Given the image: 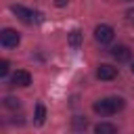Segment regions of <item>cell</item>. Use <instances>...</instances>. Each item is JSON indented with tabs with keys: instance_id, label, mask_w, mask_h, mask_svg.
Instances as JSON below:
<instances>
[{
	"instance_id": "cell-1",
	"label": "cell",
	"mask_w": 134,
	"mask_h": 134,
	"mask_svg": "<svg viewBox=\"0 0 134 134\" xmlns=\"http://www.w3.org/2000/svg\"><path fill=\"white\" fill-rule=\"evenodd\" d=\"M121 107H124V98H119V96H109V98L96 100L92 109H94L96 113H100V115H113V113H117Z\"/></svg>"
},
{
	"instance_id": "cell-15",
	"label": "cell",
	"mask_w": 134,
	"mask_h": 134,
	"mask_svg": "<svg viewBox=\"0 0 134 134\" xmlns=\"http://www.w3.org/2000/svg\"><path fill=\"white\" fill-rule=\"evenodd\" d=\"M67 4V0H57V6H65Z\"/></svg>"
},
{
	"instance_id": "cell-10",
	"label": "cell",
	"mask_w": 134,
	"mask_h": 134,
	"mask_svg": "<svg viewBox=\"0 0 134 134\" xmlns=\"http://www.w3.org/2000/svg\"><path fill=\"white\" fill-rule=\"evenodd\" d=\"M44 119H46V109H44V105H36V124L42 126Z\"/></svg>"
},
{
	"instance_id": "cell-2",
	"label": "cell",
	"mask_w": 134,
	"mask_h": 134,
	"mask_svg": "<svg viewBox=\"0 0 134 134\" xmlns=\"http://www.w3.org/2000/svg\"><path fill=\"white\" fill-rule=\"evenodd\" d=\"M113 27L111 25H96L94 27V40L98 42V44H109L111 40H113Z\"/></svg>"
},
{
	"instance_id": "cell-12",
	"label": "cell",
	"mask_w": 134,
	"mask_h": 134,
	"mask_svg": "<svg viewBox=\"0 0 134 134\" xmlns=\"http://www.w3.org/2000/svg\"><path fill=\"white\" fill-rule=\"evenodd\" d=\"M8 67H10V65H8V61H6V59H2V61H0V75H6V73H8Z\"/></svg>"
},
{
	"instance_id": "cell-4",
	"label": "cell",
	"mask_w": 134,
	"mask_h": 134,
	"mask_svg": "<svg viewBox=\"0 0 134 134\" xmlns=\"http://www.w3.org/2000/svg\"><path fill=\"white\" fill-rule=\"evenodd\" d=\"M115 75H117V67H113V65H109V63H100V65L96 67V77L103 80V82L115 80Z\"/></svg>"
},
{
	"instance_id": "cell-7",
	"label": "cell",
	"mask_w": 134,
	"mask_h": 134,
	"mask_svg": "<svg viewBox=\"0 0 134 134\" xmlns=\"http://www.w3.org/2000/svg\"><path fill=\"white\" fill-rule=\"evenodd\" d=\"M13 13H15L23 23H31V21H34V13H31L29 8L21 6V4H15V6H13Z\"/></svg>"
},
{
	"instance_id": "cell-3",
	"label": "cell",
	"mask_w": 134,
	"mask_h": 134,
	"mask_svg": "<svg viewBox=\"0 0 134 134\" xmlns=\"http://www.w3.org/2000/svg\"><path fill=\"white\" fill-rule=\"evenodd\" d=\"M19 34L15 31V29H10V27H6V29H2L0 31V44L4 46V48H15L17 44H19Z\"/></svg>"
},
{
	"instance_id": "cell-13",
	"label": "cell",
	"mask_w": 134,
	"mask_h": 134,
	"mask_svg": "<svg viewBox=\"0 0 134 134\" xmlns=\"http://www.w3.org/2000/svg\"><path fill=\"white\" fill-rule=\"evenodd\" d=\"M73 124H75V128H86V126H88V121H86V119H75Z\"/></svg>"
},
{
	"instance_id": "cell-6",
	"label": "cell",
	"mask_w": 134,
	"mask_h": 134,
	"mask_svg": "<svg viewBox=\"0 0 134 134\" xmlns=\"http://www.w3.org/2000/svg\"><path fill=\"white\" fill-rule=\"evenodd\" d=\"M111 57H113L117 63H126V61H130V59H132V50H130L128 46L119 44V46L111 48Z\"/></svg>"
},
{
	"instance_id": "cell-5",
	"label": "cell",
	"mask_w": 134,
	"mask_h": 134,
	"mask_svg": "<svg viewBox=\"0 0 134 134\" xmlns=\"http://www.w3.org/2000/svg\"><path fill=\"white\" fill-rule=\"evenodd\" d=\"M10 82H13V86L27 88V86L31 84V75H29V71H25V69H17V71L13 73V77H10Z\"/></svg>"
},
{
	"instance_id": "cell-14",
	"label": "cell",
	"mask_w": 134,
	"mask_h": 134,
	"mask_svg": "<svg viewBox=\"0 0 134 134\" xmlns=\"http://www.w3.org/2000/svg\"><path fill=\"white\" fill-rule=\"evenodd\" d=\"M126 19H128L130 23H134V8H130V10H126Z\"/></svg>"
},
{
	"instance_id": "cell-8",
	"label": "cell",
	"mask_w": 134,
	"mask_h": 134,
	"mask_svg": "<svg viewBox=\"0 0 134 134\" xmlns=\"http://www.w3.org/2000/svg\"><path fill=\"white\" fill-rule=\"evenodd\" d=\"M82 38H84V34H82L80 29H73V31H69V36H67V42H69L71 48H77V46L82 44Z\"/></svg>"
},
{
	"instance_id": "cell-16",
	"label": "cell",
	"mask_w": 134,
	"mask_h": 134,
	"mask_svg": "<svg viewBox=\"0 0 134 134\" xmlns=\"http://www.w3.org/2000/svg\"><path fill=\"white\" fill-rule=\"evenodd\" d=\"M130 69H132V73H134V63H132V67H130Z\"/></svg>"
},
{
	"instance_id": "cell-9",
	"label": "cell",
	"mask_w": 134,
	"mask_h": 134,
	"mask_svg": "<svg viewBox=\"0 0 134 134\" xmlns=\"http://www.w3.org/2000/svg\"><path fill=\"white\" fill-rule=\"evenodd\" d=\"M94 132H96V134H115L117 128H115L113 124H105V121H100V124L94 126Z\"/></svg>"
},
{
	"instance_id": "cell-11",
	"label": "cell",
	"mask_w": 134,
	"mask_h": 134,
	"mask_svg": "<svg viewBox=\"0 0 134 134\" xmlns=\"http://www.w3.org/2000/svg\"><path fill=\"white\" fill-rule=\"evenodd\" d=\"M4 107H8V109H19L21 103H19V98H15V96H6V98H4Z\"/></svg>"
}]
</instances>
